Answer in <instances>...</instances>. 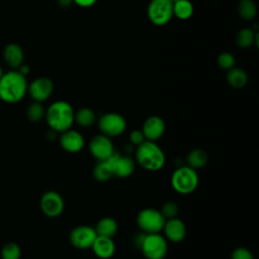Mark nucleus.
<instances>
[{"label":"nucleus","instance_id":"f704fd0d","mask_svg":"<svg viewBox=\"0 0 259 259\" xmlns=\"http://www.w3.org/2000/svg\"><path fill=\"white\" fill-rule=\"evenodd\" d=\"M72 3H73V0H58V4L63 8L69 7Z\"/></svg>","mask_w":259,"mask_h":259},{"label":"nucleus","instance_id":"1a4fd4ad","mask_svg":"<svg viewBox=\"0 0 259 259\" xmlns=\"http://www.w3.org/2000/svg\"><path fill=\"white\" fill-rule=\"evenodd\" d=\"M97 234L95 229L91 226L81 225L73 228L69 234L70 244L79 250L91 249Z\"/></svg>","mask_w":259,"mask_h":259},{"label":"nucleus","instance_id":"7c9ffc66","mask_svg":"<svg viewBox=\"0 0 259 259\" xmlns=\"http://www.w3.org/2000/svg\"><path fill=\"white\" fill-rule=\"evenodd\" d=\"M231 259H254V255L248 248L238 247L231 253Z\"/></svg>","mask_w":259,"mask_h":259},{"label":"nucleus","instance_id":"cd10ccee","mask_svg":"<svg viewBox=\"0 0 259 259\" xmlns=\"http://www.w3.org/2000/svg\"><path fill=\"white\" fill-rule=\"evenodd\" d=\"M21 255L20 247L16 243H7L1 249L2 259H19Z\"/></svg>","mask_w":259,"mask_h":259},{"label":"nucleus","instance_id":"f257e3e1","mask_svg":"<svg viewBox=\"0 0 259 259\" xmlns=\"http://www.w3.org/2000/svg\"><path fill=\"white\" fill-rule=\"evenodd\" d=\"M27 87L25 76L17 70L3 73L0 79V98L7 103H16L24 97Z\"/></svg>","mask_w":259,"mask_h":259},{"label":"nucleus","instance_id":"423d86ee","mask_svg":"<svg viewBox=\"0 0 259 259\" xmlns=\"http://www.w3.org/2000/svg\"><path fill=\"white\" fill-rule=\"evenodd\" d=\"M137 225L144 234L161 233L165 224V218L161 211L153 207H145L137 214Z\"/></svg>","mask_w":259,"mask_h":259},{"label":"nucleus","instance_id":"f03ea898","mask_svg":"<svg viewBox=\"0 0 259 259\" xmlns=\"http://www.w3.org/2000/svg\"><path fill=\"white\" fill-rule=\"evenodd\" d=\"M75 110L72 105L65 100L53 102L46 110L45 117L49 126L55 133H63L72 127L74 123Z\"/></svg>","mask_w":259,"mask_h":259},{"label":"nucleus","instance_id":"f3484780","mask_svg":"<svg viewBox=\"0 0 259 259\" xmlns=\"http://www.w3.org/2000/svg\"><path fill=\"white\" fill-rule=\"evenodd\" d=\"M91 249L99 259H109L115 253V243L112 238L97 236Z\"/></svg>","mask_w":259,"mask_h":259},{"label":"nucleus","instance_id":"6e6552de","mask_svg":"<svg viewBox=\"0 0 259 259\" xmlns=\"http://www.w3.org/2000/svg\"><path fill=\"white\" fill-rule=\"evenodd\" d=\"M147 13L153 24L158 26L164 25L173 16V3L170 0H151Z\"/></svg>","mask_w":259,"mask_h":259},{"label":"nucleus","instance_id":"ddd939ff","mask_svg":"<svg viewBox=\"0 0 259 259\" xmlns=\"http://www.w3.org/2000/svg\"><path fill=\"white\" fill-rule=\"evenodd\" d=\"M59 143L61 148L68 153L76 154L82 151L85 146V139L83 135L76 131L69 128L63 133H61Z\"/></svg>","mask_w":259,"mask_h":259},{"label":"nucleus","instance_id":"9d476101","mask_svg":"<svg viewBox=\"0 0 259 259\" xmlns=\"http://www.w3.org/2000/svg\"><path fill=\"white\" fill-rule=\"evenodd\" d=\"M65 201L62 195L55 190L46 191L40 197V209L48 218H57L62 214Z\"/></svg>","mask_w":259,"mask_h":259},{"label":"nucleus","instance_id":"a211bd4d","mask_svg":"<svg viewBox=\"0 0 259 259\" xmlns=\"http://www.w3.org/2000/svg\"><path fill=\"white\" fill-rule=\"evenodd\" d=\"M23 57V51L17 44H9L4 49V61L13 70H17L22 65Z\"/></svg>","mask_w":259,"mask_h":259},{"label":"nucleus","instance_id":"b1692460","mask_svg":"<svg viewBox=\"0 0 259 259\" xmlns=\"http://www.w3.org/2000/svg\"><path fill=\"white\" fill-rule=\"evenodd\" d=\"M194 8L189 0H177L173 3V15L181 20L190 18L193 14Z\"/></svg>","mask_w":259,"mask_h":259},{"label":"nucleus","instance_id":"473e14b6","mask_svg":"<svg viewBox=\"0 0 259 259\" xmlns=\"http://www.w3.org/2000/svg\"><path fill=\"white\" fill-rule=\"evenodd\" d=\"M97 0H73L74 3H76L78 6L81 7H90L96 3Z\"/></svg>","mask_w":259,"mask_h":259},{"label":"nucleus","instance_id":"72a5a7b5","mask_svg":"<svg viewBox=\"0 0 259 259\" xmlns=\"http://www.w3.org/2000/svg\"><path fill=\"white\" fill-rule=\"evenodd\" d=\"M17 71L20 73V74H22L23 76H26L28 73H29V67L27 66V65H21L18 69H17Z\"/></svg>","mask_w":259,"mask_h":259},{"label":"nucleus","instance_id":"c85d7f7f","mask_svg":"<svg viewBox=\"0 0 259 259\" xmlns=\"http://www.w3.org/2000/svg\"><path fill=\"white\" fill-rule=\"evenodd\" d=\"M159 210L161 211V213L163 214L165 220L173 219V218H176L178 215L179 205L175 201L168 200V201H165L162 204V206L160 207Z\"/></svg>","mask_w":259,"mask_h":259},{"label":"nucleus","instance_id":"c756f323","mask_svg":"<svg viewBox=\"0 0 259 259\" xmlns=\"http://www.w3.org/2000/svg\"><path fill=\"white\" fill-rule=\"evenodd\" d=\"M218 64L222 69L230 70L235 65V58L231 53H228V52L222 53L218 58Z\"/></svg>","mask_w":259,"mask_h":259},{"label":"nucleus","instance_id":"dca6fc26","mask_svg":"<svg viewBox=\"0 0 259 259\" xmlns=\"http://www.w3.org/2000/svg\"><path fill=\"white\" fill-rule=\"evenodd\" d=\"M162 231L164 232V237L168 242L180 243L186 237V226L178 217L166 220Z\"/></svg>","mask_w":259,"mask_h":259},{"label":"nucleus","instance_id":"e433bc0d","mask_svg":"<svg viewBox=\"0 0 259 259\" xmlns=\"http://www.w3.org/2000/svg\"><path fill=\"white\" fill-rule=\"evenodd\" d=\"M170 1H171V2H172V3H174V2H176V1H177V0H170Z\"/></svg>","mask_w":259,"mask_h":259},{"label":"nucleus","instance_id":"412c9836","mask_svg":"<svg viewBox=\"0 0 259 259\" xmlns=\"http://www.w3.org/2000/svg\"><path fill=\"white\" fill-rule=\"evenodd\" d=\"M96 113L89 107H82L75 111L74 122H76L81 127H90L96 122Z\"/></svg>","mask_w":259,"mask_h":259},{"label":"nucleus","instance_id":"c9c22d12","mask_svg":"<svg viewBox=\"0 0 259 259\" xmlns=\"http://www.w3.org/2000/svg\"><path fill=\"white\" fill-rule=\"evenodd\" d=\"M2 75H3V72H2V68L0 67V79H1V77H2Z\"/></svg>","mask_w":259,"mask_h":259},{"label":"nucleus","instance_id":"aec40b11","mask_svg":"<svg viewBox=\"0 0 259 259\" xmlns=\"http://www.w3.org/2000/svg\"><path fill=\"white\" fill-rule=\"evenodd\" d=\"M208 162V154L204 149H192L186 157V165L194 170L203 168Z\"/></svg>","mask_w":259,"mask_h":259},{"label":"nucleus","instance_id":"f8f14e48","mask_svg":"<svg viewBox=\"0 0 259 259\" xmlns=\"http://www.w3.org/2000/svg\"><path fill=\"white\" fill-rule=\"evenodd\" d=\"M107 160L110 163L113 176L118 178L130 177L136 169V161L127 155H119L114 152Z\"/></svg>","mask_w":259,"mask_h":259},{"label":"nucleus","instance_id":"a878e982","mask_svg":"<svg viewBox=\"0 0 259 259\" xmlns=\"http://www.w3.org/2000/svg\"><path fill=\"white\" fill-rule=\"evenodd\" d=\"M240 16L245 20H251L256 16L257 7L252 0H241L238 6Z\"/></svg>","mask_w":259,"mask_h":259},{"label":"nucleus","instance_id":"0eeeda50","mask_svg":"<svg viewBox=\"0 0 259 259\" xmlns=\"http://www.w3.org/2000/svg\"><path fill=\"white\" fill-rule=\"evenodd\" d=\"M97 123L100 133L109 138L119 137L126 130L125 118L116 112H107L102 114L98 118Z\"/></svg>","mask_w":259,"mask_h":259},{"label":"nucleus","instance_id":"4be33fe9","mask_svg":"<svg viewBox=\"0 0 259 259\" xmlns=\"http://www.w3.org/2000/svg\"><path fill=\"white\" fill-rule=\"evenodd\" d=\"M92 175H93V178L97 182H106V181H108L113 176L109 161L107 159L97 161V163L93 167Z\"/></svg>","mask_w":259,"mask_h":259},{"label":"nucleus","instance_id":"393cba45","mask_svg":"<svg viewBox=\"0 0 259 259\" xmlns=\"http://www.w3.org/2000/svg\"><path fill=\"white\" fill-rule=\"evenodd\" d=\"M258 34L250 28L241 29L236 36V42L241 48H248L253 45V42H257Z\"/></svg>","mask_w":259,"mask_h":259},{"label":"nucleus","instance_id":"7ed1b4c3","mask_svg":"<svg viewBox=\"0 0 259 259\" xmlns=\"http://www.w3.org/2000/svg\"><path fill=\"white\" fill-rule=\"evenodd\" d=\"M135 158L143 169L150 172L161 170L166 162L165 153L161 147L156 142L147 140L136 147Z\"/></svg>","mask_w":259,"mask_h":259},{"label":"nucleus","instance_id":"2eb2a0df","mask_svg":"<svg viewBox=\"0 0 259 259\" xmlns=\"http://www.w3.org/2000/svg\"><path fill=\"white\" fill-rule=\"evenodd\" d=\"M166 130L164 119L158 115H151L143 122L141 131L143 132L147 141L156 142L163 137Z\"/></svg>","mask_w":259,"mask_h":259},{"label":"nucleus","instance_id":"39448f33","mask_svg":"<svg viewBox=\"0 0 259 259\" xmlns=\"http://www.w3.org/2000/svg\"><path fill=\"white\" fill-rule=\"evenodd\" d=\"M140 249L146 259H164L168 253V241L161 233L144 234Z\"/></svg>","mask_w":259,"mask_h":259},{"label":"nucleus","instance_id":"5701e85b","mask_svg":"<svg viewBox=\"0 0 259 259\" xmlns=\"http://www.w3.org/2000/svg\"><path fill=\"white\" fill-rule=\"evenodd\" d=\"M227 81L233 88L240 89L247 84L248 76L244 70L233 67L227 74Z\"/></svg>","mask_w":259,"mask_h":259},{"label":"nucleus","instance_id":"6ab92c4d","mask_svg":"<svg viewBox=\"0 0 259 259\" xmlns=\"http://www.w3.org/2000/svg\"><path fill=\"white\" fill-rule=\"evenodd\" d=\"M97 236L112 238L118 230V224L115 219L111 217H104L100 219L94 227Z\"/></svg>","mask_w":259,"mask_h":259},{"label":"nucleus","instance_id":"bb28decb","mask_svg":"<svg viewBox=\"0 0 259 259\" xmlns=\"http://www.w3.org/2000/svg\"><path fill=\"white\" fill-rule=\"evenodd\" d=\"M45 113H46V110L44 106L41 105L40 102H37V101H34L33 103H31L26 110L27 118L32 122H36L42 119V117H45Z\"/></svg>","mask_w":259,"mask_h":259},{"label":"nucleus","instance_id":"4468645a","mask_svg":"<svg viewBox=\"0 0 259 259\" xmlns=\"http://www.w3.org/2000/svg\"><path fill=\"white\" fill-rule=\"evenodd\" d=\"M27 91L30 97L37 102L47 100L54 91V83L51 79L40 77L34 79L27 87Z\"/></svg>","mask_w":259,"mask_h":259},{"label":"nucleus","instance_id":"20e7f679","mask_svg":"<svg viewBox=\"0 0 259 259\" xmlns=\"http://www.w3.org/2000/svg\"><path fill=\"white\" fill-rule=\"evenodd\" d=\"M170 183L173 190L181 195H187L194 192L199 183V177L196 170L187 165L176 167L173 171Z\"/></svg>","mask_w":259,"mask_h":259},{"label":"nucleus","instance_id":"9b49d317","mask_svg":"<svg viewBox=\"0 0 259 259\" xmlns=\"http://www.w3.org/2000/svg\"><path fill=\"white\" fill-rule=\"evenodd\" d=\"M89 152L97 160H106L114 153V146L111 138L99 134L89 142Z\"/></svg>","mask_w":259,"mask_h":259},{"label":"nucleus","instance_id":"2f4dec72","mask_svg":"<svg viewBox=\"0 0 259 259\" xmlns=\"http://www.w3.org/2000/svg\"><path fill=\"white\" fill-rule=\"evenodd\" d=\"M130 141H131V144L135 147H138L139 145H141L142 143H144L146 141L145 139V136L143 134V132L141 130H133L131 133H130Z\"/></svg>","mask_w":259,"mask_h":259}]
</instances>
